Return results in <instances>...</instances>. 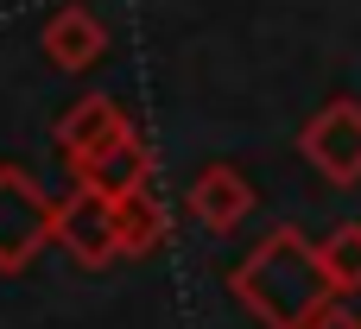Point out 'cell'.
Wrapping results in <instances>:
<instances>
[{
  "label": "cell",
  "instance_id": "obj_1",
  "mask_svg": "<svg viewBox=\"0 0 361 329\" xmlns=\"http://www.w3.org/2000/svg\"><path fill=\"white\" fill-rule=\"evenodd\" d=\"M228 292L260 329H311L336 304V285L324 273L317 241L298 235L292 222L273 228L260 247H247V260L228 273Z\"/></svg>",
  "mask_w": 361,
  "mask_h": 329
},
{
  "label": "cell",
  "instance_id": "obj_2",
  "mask_svg": "<svg viewBox=\"0 0 361 329\" xmlns=\"http://www.w3.org/2000/svg\"><path fill=\"white\" fill-rule=\"evenodd\" d=\"M44 247H57V197L25 165H0V279H19Z\"/></svg>",
  "mask_w": 361,
  "mask_h": 329
},
{
  "label": "cell",
  "instance_id": "obj_3",
  "mask_svg": "<svg viewBox=\"0 0 361 329\" xmlns=\"http://www.w3.org/2000/svg\"><path fill=\"white\" fill-rule=\"evenodd\" d=\"M57 247L82 266L102 273L121 260V197H102L89 184H70L57 197Z\"/></svg>",
  "mask_w": 361,
  "mask_h": 329
},
{
  "label": "cell",
  "instance_id": "obj_4",
  "mask_svg": "<svg viewBox=\"0 0 361 329\" xmlns=\"http://www.w3.org/2000/svg\"><path fill=\"white\" fill-rule=\"evenodd\" d=\"M298 146H305V159H311L330 184H361V101H349V95L324 101V108L305 120Z\"/></svg>",
  "mask_w": 361,
  "mask_h": 329
},
{
  "label": "cell",
  "instance_id": "obj_5",
  "mask_svg": "<svg viewBox=\"0 0 361 329\" xmlns=\"http://www.w3.org/2000/svg\"><path fill=\"white\" fill-rule=\"evenodd\" d=\"M184 209H190V222H197L203 235H235V228L260 209V190H254V178H247L241 165L216 159V165H203V171L190 178Z\"/></svg>",
  "mask_w": 361,
  "mask_h": 329
},
{
  "label": "cell",
  "instance_id": "obj_6",
  "mask_svg": "<svg viewBox=\"0 0 361 329\" xmlns=\"http://www.w3.org/2000/svg\"><path fill=\"white\" fill-rule=\"evenodd\" d=\"M127 133H140V127L127 120V108H121L114 95H82V101H70V108L57 114V127H51V139H57L63 165H82V159H95V152L121 146Z\"/></svg>",
  "mask_w": 361,
  "mask_h": 329
},
{
  "label": "cell",
  "instance_id": "obj_7",
  "mask_svg": "<svg viewBox=\"0 0 361 329\" xmlns=\"http://www.w3.org/2000/svg\"><path fill=\"white\" fill-rule=\"evenodd\" d=\"M38 51H44V63H57L63 76H82V70H95V63L108 57V25H102L82 0H70V6H57V13L38 25Z\"/></svg>",
  "mask_w": 361,
  "mask_h": 329
},
{
  "label": "cell",
  "instance_id": "obj_8",
  "mask_svg": "<svg viewBox=\"0 0 361 329\" xmlns=\"http://www.w3.org/2000/svg\"><path fill=\"white\" fill-rule=\"evenodd\" d=\"M70 178H76V184H89V190H102V197H133V190H146V184H152V152H146V139H140V133H127L121 146H108V152H95V159L70 165Z\"/></svg>",
  "mask_w": 361,
  "mask_h": 329
},
{
  "label": "cell",
  "instance_id": "obj_9",
  "mask_svg": "<svg viewBox=\"0 0 361 329\" xmlns=\"http://www.w3.org/2000/svg\"><path fill=\"white\" fill-rule=\"evenodd\" d=\"M165 241H171V209L152 197V184L121 197V260H152Z\"/></svg>",
  "mask_w": 361,
  "mask_h": 329
},
{
  "label": "cell",
  "instance_id": "obj_10",
  "mask_svg": "<svg viewBox=\"0 0 361 329\" xmlns=\"http://www.w3.org/2000/svg\"><path fill=\"white\" fill-rule=\"evenodd\" d=\"M317 254H324V273H330L336 298H355L361 292V222H336L317 241Z\"/></svg>",
  "mask_w": 361,
  "mask_h": 329
},
{
  "label": "cell",
  "instance_id": "obj_11",
  "mask_svg": "<svg viewBox=\"0 0 361 329\" xmlns=\"http://www.w3.org/2000/svg\"><path fill=\"white\" fill-rule=\"evenodd\" d=\"M311 329H361V311H355V304H343V298H336V304H330V311H324V317H317Z\"/></svg>",
  "mask_w": 361,
  "mask_h": 329
}]
</instances>
